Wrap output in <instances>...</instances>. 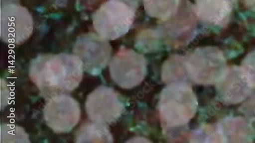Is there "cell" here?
<instances>
[{
	"label": "cell",
	"instance_id": "cell-1",
	"mask_svg": "<svg viewBox=\"0 0 255 143\" xmlns=\"http://www.w3.org/2000/svg\"><path fill=\"white\" fill-rule=\"evenodd\" d=\"M84 64L76 55H39L31 61L29 74L44 97L74 91L82 80Z\"/></svg>",
	"mask_w": 255,
	"mask_h": 143
},
{
	"label": "cell",
	"instance_id": "cell-2",
	"mask_svg": "<svg viewBox=\"0 0 255 143\" xmlns=\"http://www.w3.org/2000/svg\"><path fill=\"white\" fill-rule=\"evenodd\" d=\"M198 101L192 88L184 82L169 84L162 90L159 102V111L165 129L186 125L195 116Z\"/></svg>",
	"mask_w": 255,
	"mask_h": 143
},
{
	"label": "cell",
	"instance_id": "cell-3",
	"mask_svg": "<svg viewBox=\"0 0 255 143\" xmlns=\"http://www.w3.org/2000/svg\"><path fill=\"white\" fill-rule=\"evenodd\" d=\"M134 16L129 6L119 0H109L93 15V27L101 39L115 40L129 31Z\"/></svg>",
	"mask_w": 255,
	"mask_h": 143
},
{
	"label": "cell",
	"instance_id": "cell-4",
	"mask_svg": "<svg viewBox=\"0 0 255 143\" xmlns=\"http://www.w3.org/2000/svg\"><path fill=\"white\" fill-rule=\"evenodd\" d=\"M2 1L1 8V38L13 45L23 44L31 37L33 19L28 10L15 1Z\"/></svg>",
	"mask_w": 255,
	"mask_h": 143
},
{
	"label": "cell",
	"instance_id": "cell-5",
	"mask_svg": "<svg viewBox=\"0 0 255 143\" xmlns=\"http://www.w3.org/2000/svg\"><path fill=\"white\" fill-rule=\"evenodd\" d=\"M223 62L222 53L212 47L199 48L184 57L187 77L199 84L215 83L220 76Z\"/></svg>",
	"mask_w": 255,
	"mask_h": 143
},
{
	"label": "cell",
	"instance_id": "cell-6",
	"mask_svg": "<svg viewBox=\"0 0 255 143\" xmlns=\"http://www.w3.org/2000/svg\"><path fill=\"white\" fill-rule=\"evenodd\" d=\"M47 125L57 134L71 132L78 124L81 110L78 102L66 94L47 99L43 110Z\"/></svg>",
	"mask_w": 255,
	"mask_h": 143
},
{
	"label": "cell",
	"instance_id": "cell-7",
	"mask_svg": "<svg viewBox=\"0 0 255 143\" xmlns=\"http://www.w3.org/2000/svg\"><path fill=\"white\" fill-rule=\"evenodd\" d=\"M125 109L120 95L110 87L99 86L88 96L86 110L89 119L95 123L113 125Z\"/></svg>",
	"mask_w": 255,
	"mask_h": 143
},
{
	"label": "cell",
	"instance_id": "cell-8",
	"mask_svg": "<svg viewBox=\"0 0 255 143\" xmlns=\"http://www.w3.org/2000/svg\"><path fill=\"white\" fill-rule=\"evenodd\" d=\"M143 56L131 49L121 48L110 64V73L115 82L124 89L139 85L146 74Z\"/></svg>",
	"mask_w": 255,
	"mask_h": 143
},
{
	"label": "cell",
	"instance_id": "cell-9",
	"mask_svg": "<svg viewBox=\"0 0 255 143\" xmlns=\"http://www.w3.org/2000/svg\"><path fill=\"white\" fill-rule=\"evenodd\" d=\"M74 50L83 61L84 70L94 75L99 74L107 66L112 51L107 40L93 35L80 38L75 45Z\"/></svg>",
	"mask_w": 255,
	"mask_h": 143
},
{
	"label": "cell",
	"instance_id": "cell-10",
	"mask_svg": "<svg viewBox=\"0 0 255 143\" xmlns=\"http://www.w3.org/2000/svg\"><path fill=\"white\" fill-rule=\"evenodd\" d=\"M237 0H196V12L204 22L223 26L229 21Z\"/></svg>",
	"mask_w": 255,
	"mask_h": 143
},
{
	"label": "cell",
	"instance_id": "cell-11",
	"mask_svg": "<svg viewBox=\"0 0 255 143\" xmlns=\"http://www.w3.org/2000/svg\"><path fill=\"white\" fill-rule=\"evenodd\" d=\"M76 143H112L108 126L91 122L83 125L76 136Z\"/></svg>",
	"mask_w": 255,
	"mask_h": 143
},
{
	"label": "cell",
	"instance_id": "cell-12",
	"mask_svg": "<svg viewBox=\"0 0 255 143\" xmlns=\"http://www.w3.org/2000/svg\"><path fill=\"white\" fill-rule=\"evenodd\" d=\"M180 0H143L146 13L152 17L166 20L177 11Z\"/></svg>",
	"mask_w": 255,
	"mask_h": 143
},
{
	"label": "cell",
	"instance_id": "cell-13",
	"mask_svg": "<svg viewBox=\"0 0 255 143\" xmlns=\"http://www.w3.org/2000/svg\"><path fill=\"white\" fill-rule=\"evenodd\" d=\"M162 78L168 84L186 79L184 56L174 55L165 61L162 68Z\"/></svg>",
	"mask_w": 255,
	"mask_h": 143
},
{
	"label": "cell",
	"instance_id": "cell-14",
	"mask_svg": "<svg viewBox=\"0 0 255 143\" xmlns=\"http://www.w3.org/2000/svg\"><path fill=\"white\" fill-rule=\"evenodd\" d=\"M160 34L153 30H146L139 34L137 46L143 51L157 49L159 46Z\"/></svg>",
	"mask_w": 255,
	"mask_h": 143
},
{
	"label": "cell",
	"instance_id": "cell-15",
	"mask_svg": "<svg viewBox=\"0 0 255 143\" xmlns=\"http://www.w3.org/2000/svg\"><path fill=\"white\" fill-rule=\"evenodd\" d=\"M1 142H30L22 128L10 125L1 127Z\"/></svg>",
	"mask_w": 255,
	"mask_h": 143
},
{
	"label": "cell",
	"instance_id": "cell-16",
	"mask_svg": "<svg viewBox=\"0 0 255 143\" xmlns=\"http://www.w3.org/2000/svg\"><path fill=\"white\" fill-rule=\"evenodd\" d=\"M243 2L247 8L255 12V0H243Z\"/></svg>",
	"mask_w": 255,
	"mask_h": 143
}]
</instances>
